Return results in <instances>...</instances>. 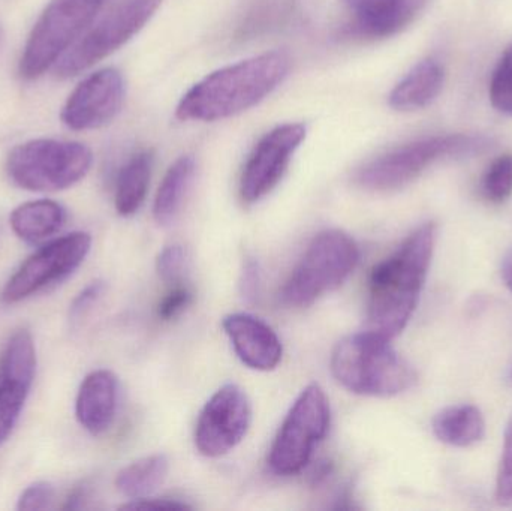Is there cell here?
<instances>
[{"instance_id": "cell-2", "label": "cell", "mask_w": 512, "mask_h": 511, "mask_svg": "<svg viewBox=\"0 0 512 511\" xmlns=\"http://www.w3.org/2000/svg\"><path fill=\"white\" fill-rule=\"evenodd\" d=\"M291 59L283 51L225 66L186 92L176 114L183 122H216L255 107L288 77Z\"/></svg>"}, {"instance_id": "cell-21", "label": "cell", "mask_w": 512, "mask_h": 511, "mask_svg": "<svg viewBox=\"0 0 512 511\" xmlns=\"http://www.w3.org/2000/svg\"><path fill=\"white\" fill-rule=\"evenodd\" d=\"M153 161L155 155L152 150H141L123 165L117 176L114 195V204L120 216L135 215L143 206L152 177Z\"/></svg>"}, {"instance_id": "cell-25", "label": "cell", "mask_w": 512, "mask_h": 511, "mask_svg": "<svg viewBox=\"0 0 512 511\" xmlns=\"http://www.w3.org/2000/svg\"><path fill=\"white\" fill-rule=\"evenodd\" d=\"M483 195L490 203H504L512 195V153L499 156L487 168L481 183Z\"/></svg>"}, {"instance_id": "cell-16", "label": "cell", "mask_w": 512, "mask_h": 511, "mask_svg": "<svg viewBox=\"0 0 512 511\" xmlns=\"http://www.w3.org/2000/svg\"><path fill=\"white\" fill-rule=\"evenodd\" d=\"M237 357L255 371H273L282 360L279 336L264 321L249 314L227 315L222 321Z\"/></svg>"}, {"instance_id": "cell-14", "label": "cell", "mask_w": 512, "mask_h": 511, "mask_svg": "<svg viewBox=\"0 0 512 511\" xmlns=\"http://www.w3.org/2000/svg\"><path fill=\"white\" fill-rule=\"evenodd\" d=\"M126 86L117 69L105 68L81 81L69 95L62 120L72 131H89L116 119L125 102Z\"/></svg>"}, {"instance_id": "cell-4", "label": "cell", "mask_w": 512, "mask_h": 511, "mask_svg": "<svg viewBox=\"0 0 512 511\" xmlns=\"http://www.w3.org/2000/svg\"><path fill=\"white\" fill-rule=\"evenodd\" d=\"M489 146L477 135H435L390 150L358 171L355 180L367 191H396L414 182L427 168L442 159L468 156Z\"/></svg>"}, {"instance_id": "cell-17", "label": "cell", "mask_w": 512, "mask_h": 511, "mask_svg": "<svg viewBox=\"0 0 512 511\" xmlns=\"http://www.w3.org/2000/svg\"><path fill=\"white\" fill-rule=\"evenodd\" d=\"M119 381L113 372L99 369L84 378L75 402L78 423L92 435L110 428L116 416Z\"/></svg>"}, {"instance_id": "cell-22", "label": "cell", "mask_w": 512, "mask_h": 511, "mask_svg": "<svg viewBox=\"0 0 512 511\" xmlns=\"http://www.w3.org/2000/svg\"><path fill=\"white\" fill-rule=\"evenodd\" d=\"M300 0H254L237 23L234 36L239 41L258 39L283 29L298 15Z\"/></svg>"}, {"instance_id": "cell-3", "label": "cell", "mask_w": 512, "mask_h": 511, "mask_svg": "<svg viewBox=\"0 0 512 511\" xmlns=\"http://www.w3.org/2000/svg\"><path fill=\"white\" fill-rule=\"evenodd\" d=\"M390 342L369 330L342 339L331 354L334 378L349 392L373 398H391L411 389L417 374Z\"/></svg>"}, {"instance_id": "cell-36", "label": "cell", "mask_w": 512, "mask_h": 511, "mask_svg": "<svg viewBox=\"0 0 512 511\" xmlns=\"http://www.w3.org/2000/svg\"><path fill=\"white\" fill-rule=\"evenodd\" d=\"M3 41H5V33H3L2 26H0V48H2Z\"/></svg>"}, {"instance_id": "cell-15", "label": "cell", "mask_w": 512, "mask_h": 511, "mask_svg": "<svg viewBox=\"0 0 512 511\" xmlns=\"http://www.w3.org/2000/svg\"><path fill=\"white\" fill-rule=\"evenodd\" d=\"M355 18L342 29L343 38L384 39L405 29L426 0H342Z\"/></svg>"}, {"instance_id": "cell-18", "label": "cell", "mask_w": 512, "mask_h": 511, "mask_svg": "<svg viewBox=\"0 0 512 511\" xmlns=\"http://www.w3.org/2000/svg\"><path fill=\"white\" fill-rule=\"evenodd\" d=\"M444 68L433 59L415 65L391 90L390 107L397 111H414L432 104L444 87Z\"/></svg>"}, {"instance_id": "cell-27", "label": "cell", "mask_w": 512, "mask_h": 511, "mask_svg": "<svg viewBox=\"0 0 512 511\" xmlns=\"http://www.w3.org/2000/svg\"><path fill=\"white\" fill-rule=\"evenodd\" d=\"M186 264H188V257L183 246L170 245L159 252L156 270L162 281L177 284L185 275Z\"/></svg>"}, {"instance_id": "cell-32", "label": "cell", "mask_w": 512, "mask_h": 511, "mask_svg": "<svg viewBox=\"0 0 512 511\" xmlns=\"http://www.w3.org/2000/svg\"><path fill=\"white\" fill-rule=\"evenodd\" d=\"M240 293L248 303H255L261 293V272L258 261L248 258L243 266L242 279H240Z\"/></svg>"}, {"instance_id": "cell-1", "label": "cell", "mask_w": 512, "mask_h": 511, "mask_svg": "<svg viewBox=\"0 0 512 511\" xmlns=\"http://www.w3.org/2000/svg\"><path fill=\"white\" fill-rule=\"evenodd\" d=\"M435 224L421 225L381 263L369 278L367 327L382 338L393 339L411 320L435 249Z\"/></svg>"}, {"instance_id": "cell-13", "label": "cell", "mask_w": 512, "mask_h": 511, "mask_svg": "<svg viewBox=\"0 0 512 511\" xmlns=\"http://www.w3.org/2000/svg\"><path fill=\"white\" fill-rule=\"evenodd\" d=\"M36 372V350L29 330L20 329L0 354V446L20 419Z\"/></svg>"}, {"instance_id": "cell-29", "label": "cell", "mask_w": 512, "mask_h": 511, "mask_svg": "<svg viewBox=\"0 0 512 511\" xmlns=\"http://www.w3.org/2000/svg\"><path fill=\"white\" fill-rule=\"evenodd\" d=\"M496 498L499 503H512V419L505 434L504 455L496 483Z\"/></svg>"}, {"instance_id": "cell-30", "label": "cell", "mask_w": 512, "mask_h": 511, "mask_svg": "<svg viewBox=\"0 0 512 511\" xmlns=\"http://www.w3.org/2000/svg\"><path fill=\"white\" fill-rule=\"evenodd\" d=\"M191 302V290L186 287H176L174 290H171L164 299H162L161 303H159V318H162L164 321L173 320L177 315L182 314Z\"/></svg>"}, {"instance_id": "cell-26", "label": "cell", "mask_w": 512, "mask_h": 511, "mask_svg": "<svg viewBox=\"0 0 512 511\" xmlns=\"http://www.w3.org/2000/svg\"><path fill=\"white\" fill-rule=\"evenodd\" d=\"M489 93L493 107L512 116V45L505 51L493 72Z\"/></svg>"}, {"instance_id": "cell-6", "label": "cell", "mask_w": 512, "mask_h": 511, "mask_svg": "<svg viewBox=\"0 0 512 511\" xmlns=\"http://www.w3.org/2000/svg\"><path fill=\"white\" fill-rule=\"evenodd\" d=\"M92 162V150L84 144L41 138L14 147L6 159V173L26 191L57 192L83 180Z\"/></svg>"}, {"instance_id": "cell-9", "label": "cell", "mask_w": 512, "mask_h": 511, "mask_svg": "<svg viewBox=\"0 0 512 511\" xmlns=\"http://www.w3.org/2000/svg\"><path fill=\"white\" fill-rule=\"evenodd\" d=\"M161 5L162 0H125L120 3L60 57L57 77H75L119 50L149 23Z\"/></svg>"}, {"instance_id": "cell-5", "label": "cell", "mask_w": 512, "mask_h": 511, "mask_svg": "<svg viewBox=\"0 0 512 511\" xmlns=\"http://www.w3.org/2000/svg\"><path fill=\"white\" fill-rule=\"evenodd\" d=\"M360 260L357 243L345 231L327 230L313 237L300 263L280 291L285 305L307 308L339 288Z\"/></svg>"}, {"instance_id": "cell-24", "label": "cell", "mask_w": 512, "mask_h": 511, "mask_svg": "<svg viewBox=\"0 0 512 511\" xmlns=\"http://www.w3.org/2000/svg\"><path fill=\"white\" fill-rule=\"evenodd\" d=\"M168 471L170 462L165 455L138 459L117 474V491L129 501L152 497L167 479Z\"/></svg>"}, {"instance_id": "cell-7", "label": "cell", "mask_w": 512, "mask_h": 511, "mask_svg": "<svg viewBox=\"0 0 512 511\" xmlns=\"http://www.w3.org/2000/svg\"><path fill=\"white\" fill-rule=\"evenodd\" d=\"M108 0H51L36 21L20 59V75L35 80L71 48Z\"/></svg>"}, {"instance_id": "cell-20", "label": "cell", "mask_w": 512, "mask_h": 511, "mask_svg": "<svg viewBox=\"0 0 512 511\" xmlns=\"http://www.w3.org/2000/svg\"><path fill=\"white\" fill-rule=\"evenodd\" d=\"M65 219V209L56 201L36 200L18 206L11 213L9 222L18 239L38 243L56 234Z\"/></svg>"}, {"instance_id": "cell-10", "label": "cell", "mask_w": 512, "mask_h": 511, "mask_svg": "<svg viewBox=\"0 0 512 511\" xmlns=\"http://www.w3.org/2000/svg\"><path fill=\"white\" fill-rule=\"evenodd\" d=\"M90 248L92 237L83 231L66 234L42 246L6 282L2 302L14 305L68 278L86 260Z\"/></svg>"}, {"instance_id": "cell-34", "label": "cell", "mask_w": 512, "mask_h": 511, "mask_svg": "<svg viewBox=\"0 0 512 511\" xmlns=\"http://www.w3.org/2000/svg\"><path fill=\"white\" fill-rule=\"evenodd\" d=\"M89 488L86 485L77 486L74 491L66 498L62 510H81L86 509V503L89 501Z\"/></svg>"}, {"instance_id": "cell-11", "label": "cell", "mask_w": 512, "mask_h": 511, "mask_svg": "<svg viewBox=\"0 0 512 511\" xmlns=\"http://www.w3.org/2000/svg\"><path fill=\"white\" fill-rule=\"evenodd\" d=\"M251 422V402L245 390L237 384H227L201 411L195 429V446L207 458L227 455L242 443Z\"/></svg>"}, {"instance_id": "cell-8", "label": "cell", "mask_w": 512, "mask_h": 511, "mask_svg": "<svg viewBox=\"0 0 512 511\" xmlns=\"http://www.w3.org/2000/svg\"><path fill=\"white\" fill-rule=\"evenodd\" d=\"M330 428V404L319 384H309L300 393L283 420L268 465L277 476H294L304 470L313 450Z\"/></svg>"}, {"instance_id": "cell-28", "label": "cell", "mask_w": 512, "mask_h": 511, "mask_svg": "<svg viewBox=\"0 0 512 511\" xmlns=\"http://www.w3.org/2000/svg\"><path fill=\"white\" fill-rule=\"evenodd\" d=\"M54 501V488L48 482H36L27 486L18 498L17 509L21 511H41L50 509Z\"/></svg>"}, {"instance_id": "cell-35", "label": "cell", "mask_w": 512, "mask_h": 511, "mask_svg": "<svg viewBox=\"0 0 512 511\" xmlns=\"http://www.w3.org/2000/svg\"><path fill=\"white\" fill-rule=\"evenodd\" d=\"M502 278L512 291V251L504 258V263H502Z\"/></svg>"}, {"instance_id": "cell-12", "label": "cell", "mask_w": 512, "mask_h": 511, "mask_svg": "<svg viewBox=\"0 0 512 511\" xmlns=\"http://www.w3.org/2000/svg\"><path fill=\"white\" fill-rule=\"evenodd\" d=\"M304 138L306 126L301 123L277 126L262 137L240 180V195L246 204L256 203L276 188Z\"/></svg>"}, {"instance_id": "cell-19", "label": "cell", "mask_w": 512, "mask_h": 511, "mask_svg": "<svg viewBox=\"0 0 512 511\" xmlns=\"http://www.w3.org/2000/svg\"><path fill=\"white\" fill-rule=\"evenodd\" d=\"M195 171L197 162L191 155L182 156L168 168L153 204V216L162 227L173 224L179 216L194 183Z\"/></svg>"}, {"instance_id": "cell-31", "label": "cell", "mask_w": 512, "mask_h": 511, "mask_svg": "<svg viewBox=\"0 0 512 511\" xmlns=\"http://www.w3.org/2000/svg\"><path fill=\"white\" fill-rule=\"evenodd\" d=\"M105 288H107V285H105L104 281H95L87 285V287L75 297L74 302H72L71 309H69V317H71V320H80V318L101 299L102 294L105 293Z\"/></svg>"}, {"instance_id": "cell-33", "label": "cell", "mask_w": 512, "mask_h": 511, "mask_svg": "<svg viewBox=\"0 0 512 511\" xmlns=\"http://www.w3.org/2000/svg\"><path fill=\"white\" fill-rule=\"evenodd\" d=\"M126 510H186L191 509L188 504L180 503V501L170 500V498H161V500H153V498H143V500H134L131 503L122 506Z\"/></svg>"}, {"instance_id": "cell-23", "label": "cell", "mask_w": 512, "mask_h": 511, "mask_svg": "<svg viewBox=\"0 0 512 511\" xmlns=\"http://www.w3.org/2000/svg\"><path fill=\"white\" fill-rule=\"evenodd\" d=\"M433 432L442 443L454 447H469L484 437L486 422L474 405L445 408L433 420Z\"/></svg>"}]
</instances>
